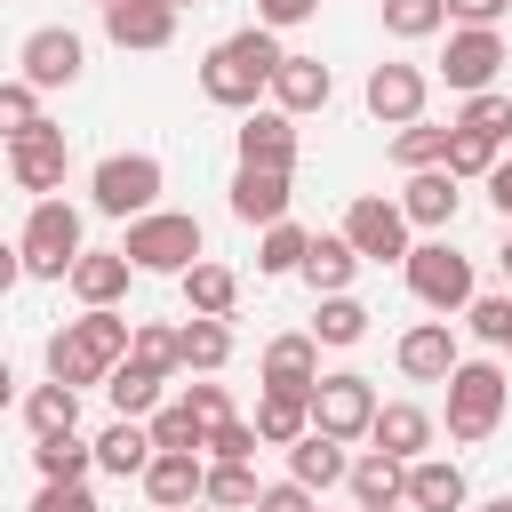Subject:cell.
Returning <instances> with one entry per match:
<instances>
[{
  "mask_svg": "<svg viewBox=\"0 0 512 512\" xmlns=\"http://www.w3.org/2000/svg\"><path fill=\"white\" fill-rule=\"evenodd\" d=\"M288 48H280V32H264V24H240V32H224L208 56H200V96L208 104H224V112H256L264 104V88H272V64H280Z\"/></svg>",
  "mask_w": 512,
  "mask_h": 512,
  "instance_id": "cell-1",
  "label": "cell"
},
{
  "mask_svg": "<svg viewBox=\"0 0 512 512\" xmlns=\"http://www.w3.org/2000/svg\"><path fill=\"white\" fill-rule=\"evenodd\" d=\"M128 328H136V320H128L120 304H80V320H64V328L48 336V376L72 384V392L104 384V368L128 360Z\"/></svg>",
  "mask_w": 512,
  "mask_h": 512,
  "instance_id": "cell-2",
  "label": "cell"
},
{
  "mask_svg": "<svg viewBox=\"0 0 512 512\" xmlns=\"http://www.w3.org/2000/svg\"><path fill=\"white\" fill-rule=\"evenodd\" d=\"M440 384H448V440H456V448H480V440L504 424V400H512L504 368H496V360H456Z\"/></svg>",
  "mask_w": 512,
  "mask_h": 512,
  "instance_id": "cell-3",
  "label": "cell"
},
{
  "mask_svg": "<svg viewBox=\"0 0 512 512\" xmlns=\"http://www.w3.org/2000/svg\"><path fill=\"white\" fill-rule=\"evenodd\" d=\"M80 248H88V240H80V208H72L64 192H48V200H32V216H24V232H16V256H24V280H64Z\"/></svg>",
  "mask_w": 512,
  "mask_h": 512,
  "instance_id": "cell-4",
  "label": "cell"
},
{
  "mask_svg": "<svg viewBox=\"0 0 512 512\" xmlns=\"http://www.w3.org/2000/svg\"><path fill=\"white\" fill-rule=\"evenodd\" d=\"M400 272H408V296L424 304V312H464L472 296H480V280H472V256L464 248H448V240H408V256H400Z\"/></svg>",
  "mask_w": 512,
  "mask_h": 512,
  "instance_id": "cell-5",
  "label": "cell"
},
{
  "mask_svg": "<svg viewBox=\"0 0 512 512\" xmlns=\"http://www.w3.org/2000/svg\"><path fill=\"white\" fill-rule=\"evenodd\" d=\"M120 256H128L136 272H184L192 256H208V240H200V216H184V208H144V216H128Z\"/></svg>",
  "mask_w": 512,
  "mask_h": 512,
  "instance_id": "cell-6",
  "label": "cell"
},
{
  "mask_svg": "<svg viewBox=\"0 0 512 512\" xmlns=\"http://www.w3.org/2000/svg\"><path fill=\"white\" fill-rule=\"evenodd\" d=\"M160 184H168V168L152 160V152H104L96 160V176H88V200H96V216H144V208H160Z\"/></svg>",
  "mask_w": 512,
  "mask_h": 512,
  "instance_id": "cell-7",
  "label": "cell"
},
{
  "mask_svg": "<svg viewBox=\"0 0 512 512\" xmlns=\"http://www.w3.org/2000/svg\"><path fill=\"white\" fill-rule=\"evenodd\" d=\"M64 168H72V144H64V128H56L48 112L8 136V176H16V192L48 200V192H64Z\"/></svg>",
  "mask_w": 512,
  "mask_h": 512,
  "instance_id": "cell-8",
  "label": "cell"
},
{
  "mask_svg": "<svg viewBox=\"0 0 512 512\" xmlns=\"http://www.w3.org/2000/svg\"><path fill=\"white\" fill-rule=\"evenodd\" d=\"M368 416H376V384L360 368H336V376H312V432L328 440H368Z\"/></svg>",
  "mask_w": 512,
  "mask_h": 512,
  "instance_id": "cell-9",
  "label": "cell"
},
{
  "mask_svg": "<svg viewBox=\"0 0 512 512\" xmlns=\"http://www.w3.org/2000/svg\"><path fill=\"white\" fill-rule=\"evenodd\" d=\"M344 240H352V256L360 264H400L408 256V216H400V200H384V192H360L352 208H344V224H336Z\"/></svg>",
  "mask_w": 512,
  "mask_h": 512,
  "instance_id": "cell-10",
  "label": "cell"
},
{
  "mask_svg": "<svg viewBox=\"0 0 512 512\" xmlns=\"http://www.w3.org/2000/svg\"><path fill=\"white\" fill-rule=\"evenodd\" d=\"M16 64H24L16 80H32V88L48 96V88H72V80H80V64H88V40H80L72 24H40V32H24Z\"/></svg>",
  "mask_w": 512,
  "mask_h": 512,
  "instance_id": "cell-11",
  "label": "cell"
},
{
  "mask_svg": "<svg viewBox=\"0 0 512 512\" xmlns=\"http://www.w3.org/2000/svg\"><path fill=\"white\" fill-rule=\"evenodd\" d=\"M496 72H504L496 24H456V32H448V56H440V80H448L456 96H472V88H496Z\"/></svg>",
  "mask_w": 512,
  "mask_h": 512,
  "instance_id": "cell-12",
  "label": "cell"
},
{
  "mask_svg": "<svg viewBox=\"0 0 512 512\" xmlns=\"http://www.w3.org/2000/svg\"><path fill=\"white\" fill-rule=\"evenodd\" d=\"M424 96H432L424 64H376V72H368V88H360L368 120H384V128H408V120H424Z\"/></svg>",
  "mask_w": 512,
  "mask_h": 512,
  "instance_id": "cell-13",
  "label": "cell"
},
{
  "mask_svg": "<svg viewBox=\"0 0 512 512\" xmlns=\"http://www.w3.org/2000/svg\"><path fill=\"white\" fill-rule=\"evenodd\" d=\"M176 16L184 8H168V0H112L104 8V40L128 48V56H160L176 40Z\"/></svg>",
  "mask_w": 512,
  "mask_h": 512,
  "instance_id": "cell-14",
  "label": "cell"
},
{
  "mask_svg": "<svg viewBox=\"0 0 512 512\" xmlns=\"http://www.w3.org/2000/svg\"><path fill=\"white\" fill-rule=\"evenodd\" d=\"M232 144H240V168H288V176H296V120H288L280 104H256V112H240Z\"/></svg>",
  "mask_w": 512,
  "mask_h": 512,
  "instance_id": "cell-15",
  "label": "cell"
},
{
  "mask_svg": "<svg viewBox=\"0 0 512 512\" xmlns=\"http://www.w3.org/2000/svg\"><path fill=\"white\" fill-rule=\"evenodd\" d=\"M464 496L472 488H464V464L456 456H432V448L408 456V472H400V504L408 512H464Z\"/></svg>",
  "mask_w": 512,
  "mask_h": 512,
  "instance_id": "cell-16",
  "label": "cell"
},
{
  "mask_svg": "<svg viewBox=\"0 0 512 512\" xmlns=\"http://www.w3.org/2000/svg\"><path fill=\"white\" fill-rule=\"evenodd\" d=\"M264 96H272L288 120H304V112H328V96H336V72H328L320 56H296V48H288V56L272 64V88H264Z\"/></svg>",
  "mask_w": 512,
  "mask_h": 512,
  "instance_id": "cell-17",
  "label": "cell"
},
{
  "mask_svg": "<svg viewBox=\"0 0 512 512\" xmlns=\"http://www.w3.org/2000/svg\"><path fill=\"white\" fill-rule=\"evenodd\" d=\"M456 208H464V184H456L448 168H408V184H400V216H408V232H448Z\"/></svg>",
  "mask_w": 512,
  "mask_h": 512,
  "instance_id": "cell-18",
  "label": "cell"
},
{
  "mask_svg": "<svg viewBox=\"0 0 512 512\" xmlns=\"http://www.w3.org/2000/svg\"><path fill=\"white\" fill-rule=\"evenodd\" d=\"M392 360H400V376H408V384H440V376L464 360V344H456V328H448V320H416V328H400Z\"/></svg>",
  "mask_w": 512,
  "mask_h": 512,
  "instance_id": "cell-19",
  "label": "cell"
},
{
  "mask_svg": "<svg viewBox=\"0 0 512 512\" xmlns=\"http://www.w3.org/2000/svg\"><path fill=\"white\" fill-rule=\"evenodd\" d=\"M200 472H208L200 448H152V464H144L136 480H144V496H152L160 512H184V504H200Z\"/></svg>",
  "mask_w": 512,
  "mask_h": 512,
  "instance_id": "cell-20",
  "label": "cell"
},
{
  "mask_svg": "<svg viewBox=\"0 0 512 512\" xmlns=\"http://www.w3.org/2000/svg\"><path fill=\"white\" fill-rule=\"evenodd\" d=\"M288 200H296V192H288V168H232V216H240V224L264 232V224L288 216Z\"/></svg>",
  "mask_w": 512,
  "mask_h": 512,
  "instance_id": "cell-21",
  "label": "cell"
},
{
  "mask_svg": "<svg viewBox=\"0 0 512 512\" xmlns=\"http://www.w3.org/2000/svg\"><path fill=\"white\" fill-rule=\"evenodd\" d=\"M312 376H320V344H312V328L272 336L264 360H256V384H280V392H312Z\"/></svg>",
  "mask_w": 512,
  "mask_h": 512,
  "instance_id": "cell-22",
  "label": "cell"
},
{
  "mask_svg": "<svg viewBox=\"0 0 512 512\" xmlns=\"http://www.w3.org/2000/svg\"><path fill=\"white\" fill-rule=\"evenodd\" d=\"M432 432H440V424H432L416 400H376V416H368V440H376L384 456H400V464H408V456H424V448H432Z\"/></svg>",
  "mask_w": 512,
  "mask_h": 512,
  "instance_id": "cell-23",
  "label": "cell"
},
{
  "mask_svg": "<svg viewBox=\"0 0 512 512\" xmlns=\"http://www.w3.org/2000/svg\"><path fill=\"white\" fill-rule=\"evenodd\" d=\"M176 288H184V312H208V320H232V304H240V272L216 256H192L176 272Z\"/></svg>",
  "mask_w": 512,
  "mask_h": 512,
  "instance_id": "cell-24",
  "label": "cell"
},
{
  "mask_svg": "<svg viewBox=\"0 0 512 512\" xmlns=\"http://www.w3.org/2000/svg\"><path fill=\"white\" fill-rule=\"evenodd\" d=\"M344 440H328V432H296L288 440V480L296 488H312V496H328V488H344Z\"/></svg>",
  "mask_w": 512,
  "mask_h": 512,
  "instance_id": "cell-25",
  "label": "cell"
},
{
  "mask_svg": "<svg viewBox=\"0 0 512 512\" xmlns=\"http://www.w3.org/2000/svg\"><path fill=\"white\" fill-rule=\"evenodd\" d=\"M296 272L312 280V296H344V288L360 280V256H352V240H344V232H312Z\"/></svg>",
  "mask_w": 512,
  "mask_h": 512,
  "instance_id": "cell-26",
  "label": "cell"
},
{
  "mask_svg": "<svg viewBox=\"0 0 512 512\" xmlns=\"http://www.w3.org/2000/svg\"><path fill=\"white\" fill-rule=\"evenodd\" d=\"M128 272H136V264H128L120 248H80L64 280H72L80 304H120V296H128Z\"/></svg>",
  "mask_w": 512,
  "mask_h": 512,
  "instance_id": "cell-27",
  "label": "cell"
},
{
  "mask_svg": "<svg viewBox=\"0 0 512 512\" xmlns=\"http://www.w3.org/2000/svg\"><path fill=\"white\" fill-rule=\"evenodd\" d=\"M144 464H152V432H144V416H112V424L96 432V472L136 480Z\"/></svg>",
  "mask_w": 512,
  "mask_h": 512,
  "instance_id": "cell-28",
  "label": "cell"
},
{
  "mask_svg": "<svg viewBox=\"0 0 512 512\" xmlns=\"http://www.w3.org/2000/svg\"><path fill=\"white\" fill-rule=\"evenodd\" d=\"M256 440L264 448H288L296 432H312V392H280V384H264V400H256Z\"/></svg>",
  "mask_w": 512,
  "mask_h": 512,
  "instance_id": "cell-29",
  "label": "cell"
},
{
  "mask_svg": "<svg viewBox=\"0 0 512 512\" xmlns=\"http://www.w3.org/2000/svg\"><path fill=\"white\" fill-rule=\"evenodd\" d=\"M176 360H184L192 376H216V368L232 360V320H208V312H192V320L176 328Z\"/></svg>",
  "mask_w": 512,
  "mask_h": 512,
  "instance_id": "cell-30",
  "label": "cell"
},
{
  "mask_svg": "<svg viewBox=\"0 0 512 512\" xmlns=\"http://www.w3.org/2000/svg\"><path fill=\"white\" fill-rule=\"evenodd\" d=\"M32 472H40V480H88V472H96V440H80V432H40V440H32Z\"/></svg>",
  "mask_w": 512,
  "mask_h": 512,
  "instance_id": "cell-31",
  "label": "cell"
},
{
  "mask_svg": "<svg viewBox=\"0 0 512 512\" xmlns=\"http://www.w3.org/2000/svg\"><path fill=\"white\" fill-rule=\"evenodd\" d=\"M160 384H168V376H152V368H136V360H112V368H104L112 416H152V408H160Z\"/></svg>",
  "mask_w": 512,
  "mask_h": 512,
  "instance_id": "cell-32",
  "label": "cell"
},
{
  "mask_svg": "<svg viewBox=\"0 0 512 512\" xmlns=\"http://www.w3.org/2000/svg\"><path fill=\"white\" fill-rule=\"evenodd\" d=\"M400 456H384V448H368V456H352L344 464V488H352V504H400Z\"/></svg>",
  "mask_w": 512,
  "mask_h": 512,
  "instance_id": "cell-33",
  "label": "cell"
},
{
  "mask_svg": "<svg viewBox=\"0 0 512 512\" xmlns=\"http://www.w3.org/2000/svg\"><path fill=\"white\" fill-rule=\"evenodd\" d=\"M24 424H32V440H40V432H80V392L56 384V376L32 384V392H24Z\"/></svg>",
  "mask_w": 512,
  "mask_h": 512,
  "instance_id": "cell-34",
  "label": "cell"
},
{
  "mask_svg": "<svg viewBox=\"0 0 512 512\" xmlns=\"http://www.w3.org/2000/svg\"><path fill=\"white\" fill-rule=\"evenodd\" d=\"M360 336H368V304H360L352 288H344V296H320V312H312V344H336V352H344V344H360Z\"/></svg>",
  "mask_w": 512,
  "mask_h": 512,
  "instance_id": "cell-35",
  "label": "cell"
},
{
  "mask_svg": "<svg viewBox=\"0 0 512 512\" xmlns=\"http://www.w3.org/2000/svg\"><path fill=\"white\" fill-rule=\"evenodd\" d=\"M496 160H504V144H488V136H472V128H456V120H448V152H440V168H448L456 184H480Z\"/></svg>",
  "mask_w": 512,
  "mask_h": 512,
  "instance_id": "cell-36",
  "label": "cell"
},
{
  "mask_svg": "<svg viewBox=\"0 0 512 512\" xmlns=\"http://www.w3.org/2000/svg\"><path fill=\"white\" fill-rule=\"evenodd\" d=\"M304 240H312V232H304V224H288V216H280V224H264V240H256V272H264V280H288V272L304 264Z\"/></svg>",
  "mask_w": 512,
  "mask_h": 512,
  "instance_id": "cell-37",
  "label": "cell"
},
{
  "mask_svg": "<svg viewBox=\"0 0 512 512\" xmlns=\"http://www.w3.org/2000/svg\"><path fill=\"white\" fill-rule=\"evenodd\" d=\"M256 488H264V480H256L248 464H208V472H200V504H216V512H248Z\"/></svg>",
  "mask_w": 512,
  "mask_h": 512,
  "instance_id": "cell-38",
  "label": "cell"
},
{
  "mask_svg": "<svg viewBox=\"0 0 512 512\" xmlns=\"http://www.w3.org/2000/svg\"><path fill=\"white\" fill-rule=\"evenodd\" d=\"M128 360L152 368V376H176V368H184V360H176V328H168V320H136V328H128Z\"/></svg>",
  "mask_w": 512,
  "mask_h": 512,
  "instance_id": "cell-39",
  "label": "cell"
},
{
  "mask_svg": "<svg viewBox=\"0 0 512 512\" xmlns=\"http://www.w3.org/2000/svg\"><path fill=\"white\" fill-rule=\"evenodd\" d=\"M456 128H472V136L504 144V136H512V96H504V88H472V96H464V112H456Z\"/></svg>",
  "mask_w": 512,
  "mask_h": 512,
  "instance_id": "cell-40",
  "label": "cell"
},
{
  "mask_svg": "<svg viewBox=\"0 0 512 512\" xmlns=\"http://www.w3.org/2000/svg\"><path fill=\"white\" fill-rule=\"evenodd\" d=\"M256 448H264V440H256L248 416H224V424H208V440H200L208 464H256Z\"/></svg>",
  "mask_w": 512,
  "mask_h": 512,
  "instance_id": "cell-41",
  "label": "cell"
},
{
  "mask_svg": "<svg viewBox=\"0 0 512 512\" xmlns=\"http://www.w3.org/2000/svg\"><path fill=\"white\" fill-rule=\"evenodd\" d=\"M144 432H152V448H200L208 432H200V416L184 408V400H160L152 416H144Z\"/></svg>",
  "mask_w": 512,
  "mask_h": 512,
  "instance_id": "cell-42",
  "label": "cell"
},
{
  "mask_svg": "<svg viewBox=\"0 0 512 512\" xmlns=\"http://www.w3.org/2000/svg\"><path fill=\"white\" fill-rule=\"evenodd\" d=\"M464 328H472V344L504 352V344H512V296H472V304H464Z\"/></svg>",
  "mask_w": 512,
  "mask_h": 512,
  "instance_id": "cell-43",
  "label": "cell"
},
{
  "mask_svg": "<svg viewBox=\"0 0 512 512\" xmlns=\"http://www.w3.org/2000/svg\"><path fill=\"white\" fill-rule=\"evenodd\" d=\"M440 24H448L440 0H384V32H392V40H432Z\"/></svg>",
  "mask_w": 512,
  "mask_h": 512,
  "instance_id": "cell-44",
  "label": "cell"
},
{
  "mask_svg": "<svg viewBox=\"0 0 512 512\" xmlns=\"http://www.w3.org/2000/svg\"><path fill=\"white\" fill-rule=\"evenodd\" d=\"M440 152H448V128H432V120H408L392 136V160L400 168H440Z\"/></svg>",
  "mask_w": 512,
  "mask_h": 512,
  "instance_id": "cell-45",
  "label": "cell"
},
{
  "mask_svg": "<svg viewBox=\"0 0 512 512\" xmlns=\"http://www.w3.org/2000/svg\"><path fill=\"white\" fill-rule=\"evenodd\" d=\"M32 120H40V88L32 80H0V136H16Z\"/></svg>",
  "mask_w": 512,
  "mask_h": 512,
  "instance_id": "cell-46",
  "label": "cell"
},
{
  "mask_svg": "<svg viewBox=\"0 0 512 512\" xmlns=\"http://www.w3.org/2000/svg\"><path fill=\"white\" fill-rule=\"evenodd\" d=\"M32 512H104V504H96V488H88V480H40Z\"/></svg>",
  "mask_w": 512,
  "mask_h": 512,
  "instance_id": "cell-47",
  "label": "cell"
},
{
  "mask_svg": "<svg viewBox=\"0 0 512 512\" xmlns=\"http://www.w3.org/2000/svg\"><path fill=\"white\" fill-rule=\"evenodd\" d=\"M312 504H320L312 488H296V480H272V488H256V504H248V512H312Z\"/></svg>",
  "mask_w": 512,
  "mask_h": 512,
  "instance_id": "cell-48",
  "label": "cell"
},
{
  "mask_svg": "<svg viewBox=\"0 0 512 512\" xmlns=\"http://www.w3.org/2000/svg\"><path fill=\"white\" fill-rule=\"evenodd\" d=\"M184 408H192V416H200V432H208V424H224V416H232V392H224V384H192V392H184Z\"/></svg>",
  "mask_w": 512,
  "mask_h": 512,
  "instance_id": "cell-49",
  "label": "cell"
},
{
  "mask_svg": "<svg viewBox=\"0 0 512 512\" xmlns=\"http://www.w3.org/2000/svg\"><path fill=\"white\" fill-rule=\"evenodd\" d=\"M304 16H320V0H256V24H264V32H288V24H304Z\"/></svg>",
  "mask_w": 512,
  "mask_h": 512,
  "instance_id": "cell-50",
  "label": "cell"
},
{
  "mask_svg": "<svg viewBox=\"0 0 512 512\" xmlns=\"http://www.w3.org/2000/svg\"><path fill=\"white\" fill-rule=\"evenodd\" d=\"M440 8H448V24H496L512 0H440Z\"/></svg>",
  "mask_w": 512,
  "mask_h": 512,
  "instance_id": "cell-51",
  "label": "cell"
},
{
  "mask_svg": "<svg viewBox=\"0 0 512 512\" xmlns=\"http://www.w3.org/2000/svg\"><path fill=\"white\" fill-rule=\"evenodd\" d=\"M480 184H488V200H496V216L512 224V160H496V168H488Z\"/></svg>",
  "mask_w": 512,
  "mask_h": 512,
  "instance_id": "cell-52",
  "label": "cell"
},
{
  "mask_svg": "<svg viewBox=\"0 0 512 512\" xmlns=\"http://www.w3.org/2000/svg\"><path fill=\"white\" fill-rule=\"evenodd\" d=\"M24 280V256H16V240H0V296Z\"/></svg>",
  "mask_w": 512,
  "mask_h": 512,
  "instance_id": "cell-53",
  "label": "cell"
},
{
  "mask_svg": "<svg viewBox=\"0 0 512 512\" xmlns=\"http://www.w3.org/2000/svg\"><path fill=\"white\" fill-rule=\"evenodd\" d=\"M8 408H16V368L0 360V416H8Z\"/></svg>",
  "mask_w": 512,
  "mask_h": 512,
  "instance_id": "cell-54",
  "label": "cell"
},
{
  "mask_svg": "<svg viewBox=\"0 0 512 512\" xmlns=\"http://www.w3.org/2000/svg\"><path fill=\"white\" fill-rule=\"evenodd\" d=\"M496 264H504V280H512V240H504V248H496Z\"/></svg>",
  "mask_w": 512,
  "mask_h": 512,
  "instance_id": "cell-55",
  "label": "cell"
},
{
  "mask_svg": "<svg viewBox=\"0 0 512 512\" xmlns=\"http://www.w3.org/2000/svg\"><path fill=\"white\" fill-rule=\"evenodd\" d=\"M480 512H512V496H488V504H480Z\"/></svg>",
  "mask_w": 512,
  "mask_h": 512,
  "instance_id": "cell-56",
  "label": "cell"
},
{
  "mask_svg": "<svg viewBox=\"0 0 512 512\" xmlns=\"http://www.w3.org/2000/svg\"><path fill=\"white\" fill-rule=\"evenodd\" d=\"M360 512H400V504H360Z\"/></svg>",
  "mask_w": 512,
  "mask_h": 512,
  "instance_id": "cell-57",
  "label": "cell"
},
{
  "mask_svg": "<svg viewBox=\"0 0 512 512\" xmlns=\"http://www.w3.org/2000/svg\"><path fill=\"white\" fill-rule=\"evenodd\" d=\"M168 8H200V0H168Z\"/></svg>",
  "mask_w": 512,
  "mask_h": 512,
  "instance_id": "cell-58",
  "label": "cell"
},
{
  "mask_svg": "<svg viewBox=\"0 0 512 512\" xmlns=\"http://www.w3.org/2000/svg\"><path fill=\"white\" fill-rule=\"evenodd\" d=\"M96 8H112V0H96Z\"/></svg>",
  "mask_w": 512,
  "mask_h": 512,
  "instance_id": "cell-59",
  "label": "cell"
},
{
  "mask_svg": "<svg viewBox=\"0 0 512 512\" xmlns=\"http://www.w3.org/2000/svg\"><path fill=\"white\" fill-rule=\"evenodd\" d=\"M504 352H512V344H504Z\"/></svg>",
  "mask_w": 512,
  "mask_h": 512,
  "instance_id": "cell-60",
  "label": "cell"
},
{
  "mask_svg": "<svg viewBox=\"0 0 512 512\" xmlns=\"http://www.w3.org/2000/svg\"><path fill=\"white\" fill-rule=\"evenodd\" d=\"M312 512H320V504H312Z\"/></svg>",
  "mask_w": 512,
  "mask_h": 512,
  "instance_id": "cell-61",
  "label": "cell"
},
{
  "mask_svg": "<svg viewBox=\"0 0 512 512\" xmlns=\"http://www.w3.org/2000/svg\"><path fill=\"white\" fill-rule=\"evenodd\" d=\"M184 512H192V504H184Z\"/></svg>",
  "mask_w": 512,
  "mask_h": 512,
  "instance_id": "cell-62",
  "label": "cell"
}]
</instances>
